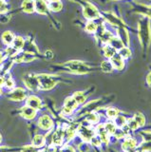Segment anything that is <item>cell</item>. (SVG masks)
I'll return each instance as SVG.
<instances>
[{"mask_svg":"<svg viewBox=\"0 0 151 152\" xmlns=\"http://www.w3.org/2000/svg\"><path fill=\"white\" fill-rule=\"evenodd\" d=\"M37 79H38L39 88L44 90L51 89L56 85V80L53 75L40 74L37 75Z\"/></svg>","mask_w":151,"mask_h":152,"instance_id":"obj_1","label":"cell"},{"mask_svg":"<svg viewBox=\"0 0 151 152\" xmlns=\"http://www.w3.org/2000/svg\"><path fill=\"white\" fill-rule=\"evenodd\" d=\"M65 65L75 73H86L88 70H89V66L85 65L81 61H70Z\"/></svg>","mask_w":151,"mask_h":152,"instance_id":"obj_2","label":"cell"},{"mask_svg":"<svg viewBox=\"0 0 151 152\" xmlns=\"http://www.w3.org/2000/svg\"><path fill=\"white\" fill-rule=\"evenodd\" d=\"M24 83L26 87L30 89L36 90L39 88V84H38V79H37V75L34 74H28L24 77Z\"/></svg>","mask_w":151,"mask_h":152,"instance_id":"obj_3","label":"cell"},{"mask_svg":"<svg viewBox=\"0 0 151 152\" xmlns=\"http://www.w3.org/2000/svg\"><path fill=\"white\" fill-rule=\"evenodd\" d=\"M84 15L87 19L92 20V19H96L99 17V12L97 9L91 4H87L84 8Z\"/></svg>","mask_w":151,"mask_h":152,"instance_id":"obj_4","label":"cell"},{"mask_svg":"<svg viewBox=\"0 0 151 152\" xmlns=\"http://www.w3.org/2000/svg\"><path fill=\"white\" fill-rule=\"evenodd\" d=\"M140 34L141 40H143L144 44H148V39L150 40V34L148 23L146 21H143L140 23Z\"/></svg>","mask_w":151,"mask_h":152,"instance_id":"obj_5","label":"cell"},{"mask_svg":"<svg viewBox=\"0 0 151 152\" xmlns=\"http://www.w3.org/2000/svg\"><path fill=\"white\" fill-rule=\"evenodd\" d=\"M10 99L13 100V101H22L26 98V91L21 88H18L13 89L10 93Z\"/></svg>","mask_w":151,"mask_h":152,"instance_id":"obj_6","label":"cell"},{"mask_svg":"<svg viewBox=\"0 0 151 152\" xmlns=\"http://www.w3.org/2000/svg\"><path fill=\"white\" fill-rule=\"evenodd\" d=\"M110 62L113 66V68L116 69H122L125 66L124 58H123L119 53H115L114 55H113L110 58Z\"/></svg>","mask_w":151,"mask_h":152,"instance_id":"obj_7","label":"cell"},{"mask_svg":"<svg viewBox=\"0 0 151 152\" xmlns=\"http://www.w3.org/2000/svg\"><path fill=\"white\" fill-rule=\"evenodd\" d=\"M78 106V103L75 101V99L73 97L71 98H68L65 102V106H64V112L66 114H69L71 113V111L74 108H76Z\"/></svg>","mask_w":151,"mask_h":152,"instance_id":"obj_8","label":"cell"},{"mask_svg":"<svg viewBox=\"0 0 151 152\" xmlns=\"http://www.w3.org/2000/svg\"><path fill=\"white\" fill-rule=\"evenodd\" d=\"M22 10L27 13H32L35 11V1L34 0H24L22 2Z\"/></svg>","mask_w":151,"mask_h":152,"instance_id":"obj_9","label":"cell"},{"mask_svg":"<svg viewBox=\"0 0 151 152\" xmlns=\"http://www.w3.org/2000/svg\"><path fill=\"white\" fill-rule=\"evenodd\" d=\"M35 11L40 14H47L49 12V6L45 0H36L35 1Z\"/></svg>","mask_w":151,"mask_h":152,"instance_id":"obj_10","label":"cell"},{"mask_svg":"<svg viewBox=\"0 0 151 152\" xmlns=\"http://www.w3.org/2000/svg\"><path fill=\"white\" fill-rule=\"evenodd\" d=\"M38 125L42 129L48 130L51 127V126H53V121H51V119L48 115H44L39 119Z\"/></svg>","mask_w":151,"mask_h":152,"instance_id":"obj_11","label":"cell"},{"mask_svg":"<svg viewBox=\"0 0 151 152\" xmlns=\"http://www.w3.org/2000/svg\"><path fill=\"white\" fill-rule=\"evenodd\" d=\"M15 34L10 31H4L2 33V37H1V39L3 41V43L5 45L7 46H11L12 45V43H13V40H15Z\"/></svg>","mask_w":151,"mask_h":152,"instance_id":"obj_12","label":"cell"},{"mask_svg":"<svg viewBox=\"0 0 151 152\" xmlns=\"http://www.w3.org/2000/svg\"><path fill=\"white\" fill-rule=\"evenodd\" d=\"M27 106H29L34 109H38L41 107V100L36 96H30L27 99Z\"/></svg>","mask_w":151,"mask_h":152,"instance_id":"obj_13","label":"cell"},{"mask_svg":"<svg viewBox=\"0 0 151 152\" xmlns=\"http://www.w3.org/2000/svg\"><path fill=\"white\" fill-rule=\"evenodd\" d=\"M21 114L23 115V117H25L26 119H32L36 115V109L32 108L29 106H26L22 108Z\"/></svg>","mask_w":151,"mask_h":152,"instance_id":"obj_14","label":"cell"},{"mask_svg":"<svg viewBox=\"0 0 151 152\" xmlns=\"http://www.w3.org/2000/svg\"><path fill=\"white\" fill-rule=\"evenodd\" d=\"M135 146H136L135 140L132 139V138H126L124 142V144H123V149L125 151H128V150L133 149Z\"/></svg>","mask_w":151,"mask_h":152,"instance_id":"obj_15","label":"cell"},{"mask_svg":"<svg viewBox=\"0 0 151 152\" xmlns=\"http://www.w3.org/2000/svg\"><path fill=\"white\" fill-rule=\"evenodd\" d=\"M63 8V3L60 2L59 0H55V1H51L49 5V10H50L51 12H60Z\"/></svg>","mask_w":151,"mask_h":152,"instance_id":"obj_16","label":"cell"},{"mask_svg":"<svg viewBox=\"0 0 151 152\" xmlns=\"http://www.w3.org/2000/svg\"><path fill=\"white\" fill-rule=\"evenodd\" d=\"M24 44H25V40L24 38L21 37V36H16L15 37V40H13V48L16 50H20L23 49V47H24Z\"/></svg>","mask_w":151,"mask_h":152,"instance_id":"obj_17","label":"cell"},{"mask_svg":"<svg viewBox=\"0 0 151 152\" xmlns=\"http://www.w3.org/2000/svg\"><path fill=\"white\" fill-rule=\"evenodd\" d=\"M115 53H116V50L111 45H107L104 47V55H105L107 58L110 59Z\"/></svg>","mask_w":151,"mask_h":152,"instance_id":"obj_18","label":"cell"},{"mask_svg":"<svg viewBox=\"0 0 151 152\" xmlns=\"http://www.w3.org/2000/svg\"><path fill=\"white\" fill-rule=\"evenodd\" d=\"M63 139H64V136H63L62 130H57V131L54 133L53 140V142H54L55 145H60L63 142Z\"/></svg>","mask_w":151,"mask_h":152,"instance_id":"obj_19","label":"cell"},{"mask_svg":"<svg viewBox=\"0 0 151 152\" xmlns=\"http://www.w3.org/2000/svg\"><path fill=\"white\" fill-rule=\"evenodd\" d=\"M86 31L89 33H93L97 31V25L93 21L89 20L86 25Z\"/></svg>","mask_w":151,"mask_h":152,"instance_id":"obj_20","label":"cell"},{"mask_svg":"<svg viewBox=\"0 0 151 152\" xmlns=\"http://www.w3.org/2000/svg\"><path fill=\"white\" fill-rule=\"evenodd\" d=\"M105 128H106L107 132L109 133V134H113V133L115 132V130L117 129L115 123H113V122H107L105 125Z\"/></svg>","mask_w":151,"mask_h":152,"instance_id":"obj_21","label":"cell"},{"mask_svg":"<svg viewBox=\"0 0 151 152\" xmlns=\"http://www.w3.org/2000/svg\"><path fill=\"white\" fill-rule=\"evenodd\" d=\"M110 45L114 48L115 50H121L123 48L122 41L118 39V38H111V39H110Z\"/></svg>","mask_w":151,"mask_h":152,"instance_id":"obj_22","label":"cell"},{"mask_svg":"<svg viewBox=\"0 0 151 152\" xmlns=\"http://www.w3.org/2000/svg\"><path fill=\"white\" fill-rule=\"evenodd\" d=\"M115 125L117 126H120V127H122V126H125V124H126V119L124 117V116H121V115H119V116H116L115 117Z\"/></svg>","mask_w":151,"mask_h":152,"instance_id":"obj_23","label":"cell"},{"mask_svg":"<svg viewBox=\"0 0 151 152\" xmlns=\"http://www.w3.org/2000/svg\"><path fill=\"white\" fill-rule=\"evenodd\" d=\"M126 126H127V128H129L131 130H135L139 127V125H138V123L135 121V119L132 118L126 122Z\"/></svg>","mask_w":151,"mask_h":152,"instance_id":"obj_24","label":"cell"},{"mask_svg":"<svg viewBox=\"0 0 151 152\" xmlns=\"http://www.w3.org/2000/svg\"><path fill=\"white\" fill-rule=\"evenodd\" d=\"M73 98L75 99V101L78 103V104H83L85 101H86V96H85L83 92H76L73 95Z\"/></svg>","mask_w":151,"mask_h":152,"instance_id":"obj_25","label":"cell"},{"mask_svg":"<svg viewBox=\"0 0 151 152\" xmlns=\"http://www.w3.org/2000/svg\"><path fill=\"white\" fill-rule=\"evenodd\" d=\"M114 69L111 64V62L109 61H105L102 63V69L105 71V72H110V71Z\"/></svg>","mask_w":151,"mask_h":152,"instance_id":"obj_26","label":"cell"},{"mask_svg":"<svg viewBox=\"0 0 151 152\" xmlns=\"http://www.w3.org/2000/svg\"><path fill=\"white\" fill-rule=\"evenodd\" d=\"M44 142H45V139H44V137L42 136V135H36L34 137V145H36V146H41V145H44Z\"/></svg>","mask_w":151,"mask_h":152,"instance_id":"obj_27","label":"cell"},{"mask_svg":"<svg viewBox=\"0 0 151 152\" xmlns=\"http://www.w3.org/2000/svg\"><path fill=\"white\" fill-rule=\"evenodd\" d=\"M119 54H120L124 59H126V58H128V57L131 55V52H130L129 49H127V48H124V47H123L122 49L120 50Z\"/></svg>","mask_w":151,"mask_h":152,"instance_id":"obj_28","label":"cell"},{"mask_svg":"<svg viewBox=\"0 0 151 152\" xmlns=\"http://www.w3.org/2000/svg\"><path fill=\"white\" fill-rule=\"evenodd\" d=\"M134 119H135V121L138 123L139 126H143L144 125V122H145L144 117L142 115L141 113H137L136 115L134 116Z\"/></svg>","mask_w":151,"mask_h":152,"instance_id":"obj_29","label":"cell"},{"mask_svg":"<svg viewBox=\"0 0 151 152\" xmlns=\"http://www.w3.org/2000/svg\"><path fill=\"white\" fill-rule=\"evenodd\" d=\"M107 114L109 118H115L116 116H118V110L114 107H109L107 109Z\"/></svg>","mask_w":151,"mask_h":152,"instance_id":"obj_30","label":"cell"},{"mask_svg":"<svg viewBox=\"0 0 151 152\" xmlns=\"http://www.w3.org/2000/svg\"><path fill=\"white\" fill-rule=\"evenodd\" d=\"M7 5L8 4H6L4 0H0V14L5 13V12H8L9 7L7 6Z\"/></svg>","mask_w":151,"mask_h":152,"instance_id":"obj_31","label":"cell"},{"mask_svg":"<svg viewBox=\"0 0 151 152\" xmlns=\"http://www.w3.org/2000/svg\"><path fill=\"white\" fill-rule=\"evenodd\" d=\"M99 120V116L96 113H91L88 116V121L90 123H97Z\"/></svg>","mask_w":151,"mask_h":152,"instance_id":"obj_32","label":"cell"},{"mask_svg":"<svg viewBox=\"0 0 151 152\" xmlns=\"http://www.w3.org/2000/svg\"><path fill=\"white\" fill-rule=\"evenodd\" d=\"M4 86L7 88H12L15 87V82L12 78H8L5 80V83H4Z\"/></svg>","mask_w":151,"mask_h":152,"instance_id":"obj_33","label":"cell"},{"mask_svg":"<svg viewBox=\"0 0 151 152\" xmlns=\"http://www.w3.org/2000/svg\"><path fill=\"white\" fill-rule=\"evenodd\" d=\"M22 152H36V150L34 149V146H31V145H28L26 146L24 149H23Z\"/></svg>","mask_w":151,"mask_h":152,"instance_id":"obj_34","label":"cell"},{"mask_svg":"<svg viewBox=\"0 0 151 152\" xmlns=\"http://www.w3.org/2000/svg\"><path fill=\"white\" fill-rule=\"evenodd\" d=\"M46 56L48 57L49 59H53V51H51V50H47V51H46Z\"/></svg>","mask_w":151,"mask_h":152,"instance_id":"obj_35","label":"cell"},{"mask_svg":"<svg viewBox=\"0 0 151 152\" xmlns=\"http://www.w3.org/2000/svg\"><path fill=\"white\" fill-rule=\"evenodd\" d=\"M146 80H147L148 85H150V86H151V72L147 75V78H146Z\"/></svg>","mask_w":151,"mask_h":152,"instance_id":"obj_36","label":"cell"},{"mask_svg":"<svg viewBox=\"0 0 151 152\" xmlns=\"http://www.w3.org/2000/svg\"><path fill=\"white\" fill-rule=\"evenodd\" d=\"M2 61H3V55H2L1 52H0V63H1Z\"/></svg>","mask_w":151,"mask_h":152,"instance_id":"obj_37","label":"cell"},{"mask_svg":"<svg viewBox=\"0 0 151 152\" xmlns=\"http://www.w3.org/2000/svg\"><path fill=\"white\" fill-rule=\"evenodd\" d=\"M48 1H50L51 2V1H55V0H48Z\"/></svg>","mask_w":151,"mask_h":152,"instance_id":"obj_38","label":"cell"},{"mask_svg":"<svg viewBox=\"0 0 151 152\" xmlns=\"http://www.w3.org/2000/svg\"><path fill=\"white\" fill-rule=\"evenodd\" d=\"M0 141H1V135H0Z\"/></svg>","mask_w":151,"mask_h":152,"instance_id":"obj_39","label":"cell"}]
</instances>
